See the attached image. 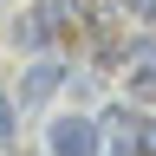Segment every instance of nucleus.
Listing matches in <instances>:
<instances>
[{
	"mask_svg": "<svg viewBox=\"0 0 156 156\" xmlns=\"http://www.w3.org/2000/svg\"><path fill=\"white\" fill-rule=\"evenodd\" d=\"M46 156H104V124L85 111L58 117V124L46 130Z\"/></svg>",
	"mask_w": 156,
	"mask_h": 156,
	"instance_id": "1",
	"label": "nucleus"
},
{
	"mask_svg": "<svg viewBox=\"0 0 156 156\" xmlns=\"http://www.w3.org/2000/svg\"><path fill=\"white\" fill-rule=\"evenodd\" d=\"M58 91H65V65H58V58H33V65L20 72V104H26V111L52 104Z\"/></svg>",
	"mask_w": 156,
	"mask_h": 156,
	"instance_id": "2",
	"label": "nucleus"
},
{
	"mask_svg": "<svg viewBox=\"0 0 156 156\" xmlns=\"http://www.w3.org/2000/svg\"><path fill=\"white\" fill-rule=\"evenodd\" d=\"M124 91L136 98V104H156V46L150 39H136V46L124 52Z\"/></svg>",
	"mask_w": 156,
	"mask_h": 156,
	"instance_id": "3",
	"label": "nucleus"
},
{
	"mask_svg": "<svg viewBox=\"0 0 156 156\" xmlns=\"http://www.w3.org/2000/svg\"><path fill=\"white\" fill-rule=\"evenodd\" d=\"M7 136H13V98L0 91V143H7Z\"/></svg>",
	"mask_w": 156,
	"mask_h": 156,
	"instance_id": "4",
	"label": "nucleus"
},
{
	"mask_svg": "<svg viewBox=\"0 0 156 156\" xmlns=\"http://www.w3.org/2000/svg\"><path fill=\"white\" fill-rule=\"evenodd\" d=\"M117 7H124V13H136V20H150V13H156V0H117Z\"/></svg>",
	"mask_w": 156,
	"mask_h": 156,
	"instance_id": "5",
	"label": "nucleus"
},
{
	"mask_svg": "<svg viewBox=\"0 0 156 156\" xmlns=\"http://www.w3.org/2000/svg\"><path fill=\"white\" fill-rule=\"evenodd\" d=\"M0 156H13V150H7V143H0Z\"/></svg>",
	"mask_w": 156,
	"mask_h": 156,
	"instance_id": "6",
	"label": "nucleus"
},
{
	"mask_svg": "<svg viewBox=\"0 0 156 156\" xmlns=\"http://www.w3.org/2000/svg\"><path fill=\"white\" fill-rule=\"evenodd\" d=\"M0 7H7V0H0Z\"/></svg>",
	"mask_w": 156,
	"mask_h": 156,
	"instance_id": "7",
	"label": "nucleus"
}]
</instances>
